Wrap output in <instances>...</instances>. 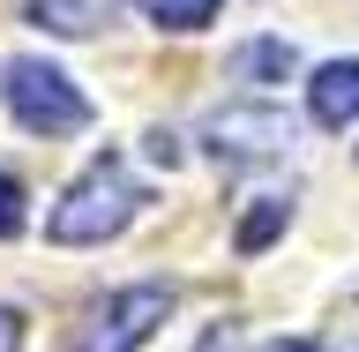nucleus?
<instances>
[{"label": "nucleus", "instance_id": "nucleus-1", "mask_svg": "<svg viewBox=\"0 0 359 352\" xmlns=\"http://www.w3.org/2000/svg\"><path fill=\"white\" fill-rule=\"evenodd\" d=\"M135 210H142V180H135L120 157H97V165L53 202L45 240L53 247H97V240H112V233H128Z\"/></svg>", "mask_w": 359, "mask_h": 352}, {"label": "nucleus", "instance_id": "nucleus-2", "mask_svg": "<svg viewBox=\"0 0 359 352\" xmlns=\"http://www.w3.org/2000/svg\"><path fill=\"white\" fill-rule=\"evenodd\" d=\"M0 98H8V112H15L22 135H83L90 128V98L75 83H67L53 60H38V53H22V60L0 67Z\"/></svg>", "mask_w": 359, "mask_h": 352}, {"label": "nucleus", "instance_id": "nucleus-3", "mask_svg": "<svg viewBox=\"0 0 359 352\" xmlns=\"http://www.w3.org/2000/svg\"><path fill=\"white\" fill-rule=\"evenodd\" d=\"M165 315H172V285H120V292H105L90 308L75 352H142Z\"/></svg>", "mask_w": 359, "mask_h": 352}, {"label": "nucleus", "instance_id": "nucleus-4", "mask_svg": "<svg viewBox=\"0 0 359 352\" xmlns=\"http://www.w3.org/2000/svg\"><path fill=\"white\" fill-rule=\"evenodd\" d=\"M202 143H210L224 165H262V157H285L292 143H299V120H292L285 105H224V112H210Z\"/></svg>", "mask_w": 359, "mask_h": 352}, {"label": "nucleus", "instance_id": "nucleus-5", "mask_svg": "<svg viewBox=\"0 0 359 352\" xmlns=\"http://www.w3.org/2000/svg\"><path fill=\"white\" fill-rule=\"evenodd\" d=\"M307 120L330 135L359 120V60H322L307 75Z\"/></svg>", "mask_w": 359, "mask_h": 352}, {"label": "nucleus", "instance_id": "nucleus-6", "mask_svg": "<svg viewBox=\"0 0 359 352\" xmlns=\"http://www.w3.org/2000/svg\"><path fill=\"white\" fill-rule=\"evenodd\" d=\"M299 75V53H292L285 38H247L240 53H232V83H292Z\"/></svg>", "mask_w": 359, "mask_h": 352}, {"label": "nucleus", "instance_id": "nucleus-7", "mask_svg": "<svg viewBox=\"0 0 359 352\" xmlns=\"http://www.w3.org/2000/svg\"><path fill=\"white\" fill-rule=\"evenodd\" d=\"M128 0H30V15L45 30H60V38H90V30H105Z\"/></svg>", "mask_w": 359, "mask_h": 352}, {"label": "nucleus", "instance_id": "nucleus-8", "mask_svg": "<svg viewBox=\"0 0 359 352\" xmlns=\"http://www.w3.org/2000/svg\"><path fill=\"white\" fill-rule=\"evenodd\" d=\"M285 225H292V202H285V195H262V202L240 218V240H232V247H240V255H262V247L277 240Z\"/></svg>", "mask_w": 359, "mask_h": 352}, {"label": "nucleus", "instance_id": "nucleus-9", "mask_svg": "<svg viewBox=\"0 0 359 352\" xmlns=\"http://www.w3.org/2000/svg\"><path fill=\"white\" fill-rule=\"evenodd\" d=\"M217 8H224V0H150V22H157V30H202Z\"/></svg>", "mask_w": 359, "mask_h": 352}, {"label": "nucleus", "instance_id": "nucleus-10", "mask_svg": "<svg viewBox=\"0 0 359 352\" xmlns=\"http://www.w3.org/2000/svg\"><path fill=\"white\" fill-rule=\"evenodd\" d=\"M22 225H30V210H22V188L8 173H0V240H15Z\"/></svg>", "mask_w": 359, "mask_h": 352}, {"label": "nucleus", "instance_id": "nucleus-11", "mask_svg": "<svg viewBox=\"0 0 359 352\" xmlns=\"http://www.w3.org/2000/svg\"><path fill=\"white\" fill-rule=\"evenodd\" d=\"M0 352H22V315L0 308Z\"/></svg>", "mask_w": 359, "mask_h": 352}, {"label": "nucleus", "instance_id": "nucleus-12", "mask_svg": "<svg viewBox=\"0 0 359 352\" xmlns=\"http://www.w3.org/2000/svg\"><path fill=\"white\" fill-rule=\"evenodd\" d=\"M150 157H157V165H172V157H180V143H172L165 128H150Z\"/></svg>", "mask_w": 359, "mask_h": 352}, {"label": "nucleus", "instance_id": "nucleus-13", "mask_svg": "<svg viewBox=\"0 0 359 352\" xmlns=\"http://www.w3.org/2000/svg\"><path fill=\"white\" fill-rule=\"evenodd\" d=\"M262 352H330V345H314V337H277V345H262Z\"/></svg>", "mask_w": 359, "mask_h": 352}]
</instances>
